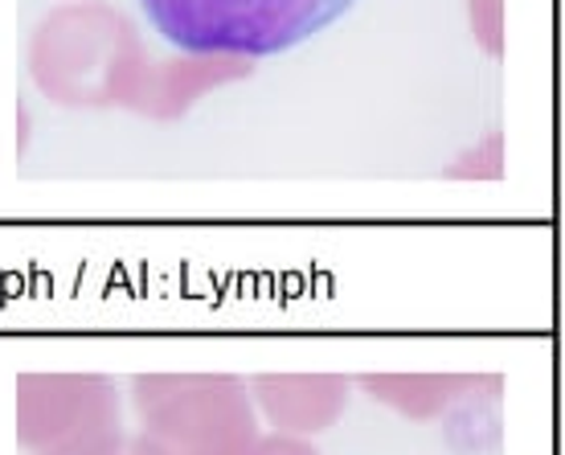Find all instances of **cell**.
Returning a JSON list of instances; mask_svg holds the SVG:
<instances>
[{
  "instance_id": "cell-1",
  "label": "cell",
  "mask_w": 565,
  "mask_h": 455,
  "mask_svg": "<svg viewBox=\"0 0 565 455\" xmlns=\"http://www.w3.org/2000/svg\"><path fill=\"white\" fill-rule=\"evenodd\" d=\"M169 45L198 57H275L337 25L356 0H140Z\"/></svg>"
}]
</instances>
